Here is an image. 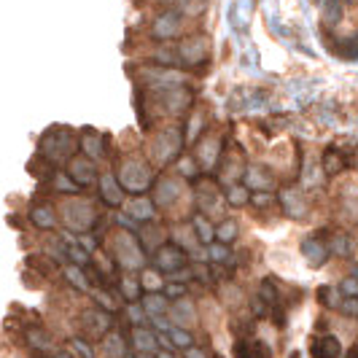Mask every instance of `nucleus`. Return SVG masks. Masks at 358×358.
<instances>
[{
  "mask_svg": "<svg viewBox=\"0 0 358 358\" xmlns=\"http://www.w3.org/2000/svg\"><path fill=\"white\" fill-rule=\"evenodd\" d=\"M54 358H73V356H71V353H57Z\"/></svg>",
  "mask_w": 358,
  "mask_h": 358,
  "instance_id": "79ce46f5",
  "label": "nucleus"
},
{
  "mask_svg": "<svg viewBox=\"0 0 358 358\" xmlns=\"http://www.w3.org/2000/svg\"><path fill=\"white\" fill-rule=\"evenodd\" d=\"M313 358H342V345L334 334H323L313 342Z\"/></svg>",
  "mask_w": 358,
  "mask_h": 358,
  "instance_id": "1a4fd4ad",
  "label": "nucleus"
},
{
  "mask_svg": "<svg viewBox=\"0 0 358 358\" xmlns=\"http://www.w3.org/2000/svg\"><path fill=\"white\" fill-rule=\"evenodd\" d=\"M251 202L253 205H259V208H262V205H269V202H272V194H253Z\"/></svg>",
  "mask_w": 358,
  "mask_h": 358,
  "instance_id": "ea45409f",
  "label": "nucleus"
},
{
  "mask_svg": "<svg viewBox=\"0 0 358 358\" xmlns=\"http://www.w3.org/2000/svg\"><path fill=\"white\" fill-rule=\"evenodd\" d=\"M213 237H218L221 243H232L234 237H237V221L227 218V221H224V224L218 227V232H215Z\"/></svg>",
  "mask_w": 358,
  "mask_h": 358,
  "instance_id": "412c9836",
  "label": "nucleus"
},
{
  "mask_svg": "<svg viewBox=\"0 0 358 358\" xmlns=\"http://www.w3.org/2000/svg\"><path fill=\"white\" fill-rule=\"evenodd\" d=\"M65 218H68V224H71L76 232H84V229L92 227L94 213H92L90 205H68L65 208Z\"/></svg>",
  "mask_w": 358,
  "mask_h": 358,
  "instance_id": "0eeeda50",
  "label": "nucleus"
},
{
  "mask_svg": "<svg viewBox=\"0 0 358 358\" xmlns=\"http://www.w3.org/2000/svg\"><path fill=\"white\" fill-rule=\"evenodd\" d=\"M194 229H197V240L199 243H208L210 245V240H213L215 229L202 218V215H194Z\"/></svg>",
  "mask_w": 358,
  "mask_h": 358,
  "instance_id": "aec40b11",
  "label": "nucleus"
},
{
  "mask_svg": "<svg viewBox=\"0 0 358 358\" xmlns=\"http://www.w3.org/2000/svg\"><path fill=\"white\" fill-rule=\"evenodd\" d=\"M84 138H87V143H84V148L90 151L92 157H97V154H103V148L97 145V141H100V138H97V132H94V129H84Z\"/></svg>",
  "mask_w": 358,
  "mask_h": 358,
  "instance_id": "b1692460",
  "label": "nucleus"
},
{
  "mask_svg": "<svg viewBox=\"0 0 358 358\" xmlns=\"http://www.w3.org/2000/svg\"><path fill=\"white\" fill-rule=\"evenodd\" d=\"M186 251L180 248V245H162L159 251L154 253V264L162 269V272H180V269L186 267Z\"/></svg>",
  "mask_w": 358,
  "mask_h": 358,
  "instance_id": "7ed1b4c3",
  "label": "nucleus"
},
{
  "mask_svg": "<svg viewBox=\"0 0 358 358\" xmlns=\"http://www.w3.org/2000/svg\"><path fill=\"white\" fill-rule=\"evenodd\" d=\"M227 199H229V202H232V205H243V202H245V199H248V194H245V192H243V189H240V186H234L232 192H229V194H227Z\"/></svg>",
  "mask_w": 358,
  "mask_h": 358,
  "instance_id": "f704fd0d",
  "label": "nucleus"
},
{
  "mask_svg": "<svg viewBox=\"0 0 358 358\" xmlns=\"http://www.w3.org/2000/svg\"><path fill=\"white\" fill-rule=\"evenodd\" d=\"M138 358H154V356H151V353H141Z\"/></svg>",
  "mask_w": 358,
  "mask_h": 358,
  "instance_id": "37998d69",
  "label": "nucleus"
},
{
  "mask_svg": "<svg viewBox=\"0 0 358 358\" xmlns=\"http://www.w3.org/2000/svg\"><path fill=\"white\" fill-rule=\"evenodd\" d=\"M157 358H176V356H173V353H167V350H164V353H159V356H157Z\"/></svg>",
  "mask_w": 358,
  "mask_h": 358,
  "instance_id": "a19ab883",
  "label": "nucleus"
},
{
  "mask_svg": "<svg viewBox=\"0 0 358 358\" xmlns=\"http://www.w3.org/2000/svg\"><path fill=\"white\" fill-rule=\"evenodd\" d=\"M71 345H73V350H76V353H81V356H84V358H94V353H92V348H90V345H87V342H84V340H78V337H73Z\"/></svg>",
  "mask_w": 358,
  "mask_h": 358,
  "instance_id": "2f4dec72",
  "label": "nucleus"
},
{
  "mask_svg": "<svg viewBox=\"0 0 358 358\" xmlns=\"http://www.w3.org/2000/svg\"><path fill=\"white\" fill-rule=\"evenodd\" d=\"M164 3H173V0H164Z\"/></svg>",
  "mask_w": 358,
  "mask_h": 358,
  "instance_id": "c03bdc74",
  "label": "nucleus"
},
{
  "mask_svg": "<svg viewBox=\"0 0 358 358\" xmlns=\"http://www.w3.org/2000/svg\"><path fill=\"white\" fill-rule=\"evenodd\" d=\"M132 342H135V348H138L141 353H151L154 345H157V334H154V331H145V329H135V331H132Z\"/></svg>",
  "mask_w": 358,
  "mask_h": 358,
  "instance_id": "dca6fc26",
  "label": "nucleus"
},
{
  "mask_svg": "<svg viewBox=\"0 0 358 358\" xmlns=\"http://www.w3.org/2000/svg\"><path fill=\"white\" fill-rule=\"evenodd\" d=\"M227 256H229V253H227L224 245H210V259H213V262H227Z\"/></svg>",
  "mask_w": 358,
  "mask_h": 358,
  "instance_id": "c9c22d12",
  "label": "nucleus"
},
{
  "mask_svg": "<svg viewBox=\"0 0 358 358\" xmlns=\"http://www.w3.org/2000/svg\"><path fill=\"white\" fill-rule=\"evenodd\" d=\"M84 329L90 334H94V337H103L108 329H110V315L108 313H97V310L84 313Z\"/></svg>",
  "mask_w": 358,
  "mask_h": 358,
  "instance_id": "9b49d317",
  "label": "nucleus"
},
{
  "mask_svg": "<svg viewBox=\"0 0 358 358\" xmlns=\"http://www.w3.org/2000/svg\"><path fill=\"white\" fill-rule=\"evenodd\" d=\"M124 358H135V356H124Z\"/></svg>",
  "mask_w": 358,
  "mask_h": 358,
  "instance_id": "a18cd8bd",
  "label": "nucleus"
},
{
  "mask_svg": "<svg viewBox=\"0 0 358 358\" xmlns=\"http://www.w3.org/2000/svg\"><path fill=\"white\" fill-rule=\"evenodd\" d=\"M342 310V313H348V315H350V318H353V315H356L358 313V305H356V296H348V299H345V302H340V305H337Z\"/></svg>",
  "mask_w": 358,
  "mask_h": 358,
  "instance_id": "72a5a7b5",
  "label": "nucleus"
},
{
  "mask_svg": "<svg viewBox=\"0 0 358 358\" xmlns=\"http://www.w3.org/2000/svg\"><path fill=\"white\" fill-rule=\"evenodd\" d=\"M331 294H334V291H331L329 286H321V288H318V299H321V302L326 307H337V305H340V299H334Z\"/></svg>",
  "mask_w": 358,
  "mask_h": 358,
  "instance_id": "c756f323",
  "label": "nucleus"
},
{
  "mask_svg": "<svg viewBox=\"0 0 358 358\" xmlns=\"http://www.w3.org/2000/svg\"><path fill=\"white\" fill-rule=\"evenodd\" d=\"M122 288H127V299H138V294H141L135 280H124V283H122Z\"/></svg>",
  "mask_w": 358,
  "mask_h": 358,
  "instance_id": "e433bc0d",
  "label": "nucleus"
},
{
  "mask_svg": "<svg viewBox=\"0 0 358 358\" xmlns=\"http://www.w3.org/2000/svg\"><path fill=\"white\" fill-rule=\"evenodd\" d=\"M186 350V358H208V353L202 350V348H194V345H189V348H183Z\"/></svg>",
  "mask_w": 358,
  "mask_h": 358,
  "instance_id": "4c0bfd02",
  "label": "nucleus"
},
{
  "mask_svg": "<svg viewBox=\"0 0 358 358\" xmlns=\"http://www.w3.org/2000/svg\"><path fill=\"white\" fill-rule=\"evenodd\" d=\"M54 183H57V189H59V192H68V194H76V192H78V186H76L71 176H65V173H62V176H57Z\"/></svg>",
  "mask_w": 358,
  "mask_h": 358,
  "instance_id": "a878e982",
  "label": "nucleus"
},
{
  "mask_svg": "<svg viewBox=\"0 0 358 358\" xmlns=\"http://www.w3.org/2000/svg\"><path fill=\"white\" fill-rule=\"evenodd\" d=\"M30 221L36 224L38 229H52L57 218H54L52 208H46V205H36V208L30 210Z\"/></svg>",
  "mask_w": 358,
  "mask_h": 358,
  "instance_id": "4468645a",
  "label": "nucleus"
},
{
  "mask_svg": "<svg viewBox=\"0 0 358 358\" xmlns=\"http://www.w3.org/2000/svg\"><path fill=\"white\" fill-rule=\"evenodd\" d=\"M100 194L106 199L108 205H122L124 202V189H119V183L113 176H103L100 180Z\"/></svg>",
  "mask_w": 358,
  "mask_h": 358,
  "instance_id": "f8f14e48",
  "label": "nucleus"
},
{
  "mask_svg": "<svg viewBox=\"0 0 358 358\" xmlns=\"http://www.w3.org/2000/svg\"><path fill=\"white\" fill-rule=\"evenodd\" d=\"M127 213L132 215L135 221H148V218L154 215V202H151V199H143V197L132 199L129 208H127Z\"/></svg>",
  "mask_w": 358,
  "mask_h": 358,
  "instance_id": "ddd939ff",
  "label": "nucleus"
},
{
  "mask_svg": "<svg viewBox=\"0 0 358 358\" xmlns=\"http://www.w3.org/2000/svg\"><path fill=\"white\" fill-rule=\"evenodd\" d=\"M176 313H178V315H176V318H178V323H192V321H194V310H192V307H186V302H178V305H176Z\"/></svg>",
  "mask_w": 358,
  "mask_h": 358,
  "instance_id": "c85d7f7f",
  "label": "nucleus"
},
{
  "mask_svg": "<svg viewBox=\"0 0 358 358\" xmlns=\"http://www.w3.org/2000/svg\"><path fill=\"white\" fill-rule=\"evenodd\" d=\"M71 256H73V262H78V264H87V251H81V248H76V245H73Z\"/></svg>",
  "mask_w": 358,
  "mask_h": 358,
  "instance_id": "58836bf2",
  "label": "nucleus"
},
{
  "mask_svg": "<svg viewBox=\"0 0 358 358\" xmlns=\"http://www.w3.org/2000/svg\"><path fill=\"white\" fill-rule=\"evenodd\" d=\"M27 342H30L33 348H41V350H43V348L52 345V337H49L43 329H27Z\"/></svg>",
  "mask_w": 358,
  "mask_h": 358,
  "instance_id": "4be33fe9",
  "label": "nucleus"
},
{
  "mask_svg": "<svg viewBox=\"0 0 358 358\" xmlns=\"http://www.w3.org/2000/svg\"><path fill=\"white\" fill-rule=\"evenodd\" d=\"M194 194H197V208H202V210H215L218 202H221V194H218L215 180L199 178L197 186H194Z\"/></svg>",
  "mask_w": 358,
  "mask_h": 358,
  "instance_id": "423d86ee",
  "label": "nucleus"
},
{
  "mask_svg": "<svg viewBox=\"0 0 358 358\" xmlns=\"http://www.w3.org/2000/svg\"><path fill=\"white\" fill-rule=\"evenodd\" d=\"M215 358H224V356H215Z\"/></svg>",
  "mask_w": 358,
  "mask_h": 358,
  "instance_id": "49530a36",
  "label": "nucleus"
},
{
  "mask_svg": "<svg viewBox=\"0 0 358 358\" xmlns=\"http://www.w3.org/2000/svg\"><path fill=\"white\" fill-rule=\"evenodd\" d=\"M342 162L345 159H342L340 148H337V145H329L326 154H323V167H326V173H329V176H337L342 170Z\"/></svg>",
  "mask_w": 358,
  "mask_h": 358,
  "instance_id": "2eb2a0df",
  "label": "nucleus"
},
{
  "mask_svg": "<svg viewBox=\"0 0 358 358\" xmlns=\"http://www.w3.org/2000/svg\"><path fill=\"white\" fill-rule=\"evenodd\" d=\"M302 256L307 259L310 267H323L331 253H329V245L323 243L321 237H307L305 243H302Z\"/></svg>",
  "mask_w": 358,
  "mask_h": 358,
  "instance_id": "39448f33",
  "label": "nucleus"
},
{
  "mask_svg": "<svg viewBox=\"0 0 358 358\" xmlns=\"http://www.w3.org/2000/svg\"><path fill=\"white\" fill-rule=\"evenodd\" d=\"M49 132L57 138V143H54L52 138H46V135H43V141H41V151H43L52 162L68 159V157L73 154V148H76L73 132L68 129V127H54V129H49Z\"/></svg>",
  "mask_w": 358,
  "mask_h": 358,
  "instance_id": "f257e3e1",
  "label": "nucleus"
},
{
  "mask_svg": "<svg viewBox=\"0 0 358 358\" xmlns=\"http://www.w3.org/2000/svg\"><path fill=\"white\" fill-rule=\"evenodd\" d=\"M186 291V286L183 283H167L164 286V296H170V299H180V294Z\"/></svg>",
  "mask_w": 358,
  "mask_h": 358,
  "instance_id": "473e14b6",
  "label": "nucleus"
},
{
  "mask_svg": "<svg viewBox=\"0 0 358 358\" xmlns=\"http://www.w3.org/2000/svg\"><path fill=\"white\" fill-rule=\"evenodd\" d=\"M103 356L106 358H124V345L119 337H106L103 340Z\"/></svg>",
  "mask_w": 358,
  "mask_h": 358,
  "instance_id": "6ab92c4d",
  "label": "nucleus"
},
{
  "mask_svg": "<svg viewBox=\"0 0 358 358\" xmlns=\"http://www.w3.org/2000/svg\"><path fill=\"white\" fill-rule=\"evenodd\" d=\"M71 178L76 186H90V183H94V178H97L94 164L90 159H84V157H76L71 164Z\"/></svg>",
  "mask_w": 358,
  "mask_h": 358,
  "instance_id": "6e6552de",
  "label": "nucleus"
},
{
  "mask_svg": "<svg viewBox=\"0 0 358 358\" xmlns=\"http://www.w3.org/2000/svg\"><path fill=\"white\" fill-rule=\"evenodd\" d=\"M340 294H345V296H358V280H356V275H348L345 280H340Z\"/></svg>",
  "mask_w": 358,
  "mask_h": 358,
  "instance_id": "393cba45",
  "label": "nucleus"
},
{
  "mask_svg": "<svg viewBox=\"0 0 358 358\" xmlns=\"http://www.w3.org/2000/svg\"><path fill=\"white\" fill-rule=\"evenodd\" d=\"M65 275H68V280H71V283H73L76 288H78V291H87V288H90V283H87V278H84V275H81V272H78L76 267H71L68 272H65Z\"/></svg>",
  "mask_w": 358,
  "mask_h": 358,
  "instance_id": "bb28decb",
  "label": "nucleus"
},
{
  "mask_svg": "<svg viewBox=\"0 0 358 358\" xmlns=\"http://www.w3.org/2000/svg\"><path fill=\"white\" fill-rule=\"evenodd\" d=\"M143 305H145V310H151V313H164V310H167V296H164V294H154V291H145Z\"/></svg>",
  "mask_w": 358,
  "mask_h": 358,
  "instance_id": "f3484780",
  "label": "nucleus"
},
{
  "mask_svg": "<svg viewBox=\"0 0 358 358\" xmlns=\"http://www.w3.org/2000/svg\"><path fill=\"white\" fill-rule=\"evenodd\" d=\"M151 183V173L148 167L141 164V162H127L124 170H122V189H129V192H143Z\"/></svg>",
  "mask_w": 358,
  "mask_h": 358,
  "instance_id": "f03ea898",
  "label": "nucleus"
},
{
  "mask_svg": "<svg viewBox=\"0 0 358 358\" xmlns=\"http://www.w3.org/2000/svg\"><path fill=\"white\" fill-rule=\"evenodd\" d=\"M176 197H178V186H176V180H159V194H157V205L173 202Z\"/></svg>",
  "mask_w": 358,
  "mask_h": 358,
  "instance_id": "a211bd4d",
  "label": "nucleus"
},
{
  "mask_svg": "<svg viewBox=\"0 0 358 358\" xmlns=\"http://www.w3.org/2000/svg\"><path fill=\"white\" fill-rule=\"evenodd\" d=\"M251 358H272V350H269V345H264V342H259V340H253Z\"/></svg>",
  "mask_w": 358,
  "mask_h": 358,
  "instance_id": "7c9ffc66",
  "label": "nucleus"
},
{
  "mask_svg": "<svg viewBox=\"0 0 358 358\" xmlns=\"http://www.w3.org/2000/svg\"><path fill=\"white\" fill-rule=\"evenodd\" d=\"M180 24H183V19H180L178 11H167V14H159V17H157V22H154V27H151V36L159 38V41L176 38L180 33Z\"/></svg>",
  "mask_w": 358,
  "mask_h": 358,
  "instance_id": "20e7f679",
  "label": "nucleus"
},
{
  "mask_svg": "<svg viewBox=\"0 0 358 358\" xmlns=\"http://www.w3.org/2000/svg\"><path fill=\"white\" fill-rule=\"evenodd\" d=\"M170 342L178 345V348H189L192 345V334L186 329H178V326H170Z\"/></svg>",
  "mask_w": 358,
  "mask_h": 358,
  "instance_id": "5701e85b",
  "label": "nucleus"
},
{
  "mask_svg": "<svg viewBox=\"0 0 358 358\" xmlns=\"http://www.w3.org/2000/svg\"><path fill=\"white\" fill-rule=\"evenodd\" d=\"M253 350V340H237L234 345V358H251Z\"/></svg>",
  "mask_w": 358,
  "mask_h": 358,
  "instance_id": "cd10ccee",
  "label": "nucleus"
},
{
  "mask_svg": "<svg viewBox=\"0 0 358 358\" xmlns=\"http://www.w3.org/2000/svg\"><path fill=\"white\" fill-rule=\"evenodd\" d=\"M183 59L189 62V65H199V62H205L208 59V43H205V38H189L186 43H183Z\"/></svg>",
  "mask_w": 358,
  "mask_h": 358,
  "instance_id": "9d476101",
  "label": "nucleus"
}]
</instances>
